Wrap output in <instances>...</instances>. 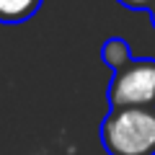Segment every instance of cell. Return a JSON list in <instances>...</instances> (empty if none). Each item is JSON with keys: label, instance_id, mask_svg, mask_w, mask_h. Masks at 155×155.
Masks as SVG:
<instances>
[{"label": "cell", "instance_id": "obj_3", "mask_svg": "<svg viewBox=\"0 0 155 155\" xmlns=\"http://www.w3.org/2000/svg\"><path fill=\"white\" fill-rule=\"evenodd\" d=\"M44 0H0V21L3 23H23L41 8Z\"/></svg>", "mask_w": 155, "mask_h": 155}, {"label": "cell", "instance_id": "obj_2", "mask_svg": "<svg viewBox=\"0 0 155 155\" xmlns=\"http://www.w3.org/2000/svg\"><path fill=\"white\" fill-rule=\"evenodd\" d=\"M109 106H155V57H132L124 67L114 70L109 85Z\"/></svg>", "mask_w": 155, "mask_h": 155}, {"label": "cell", "instance_id": "obj_6", "mask_svg": "<svg viewBox=\"0 0 155 155\" xmlns=\"http://www.w3.org/2000/svg\"><path fill=\"white\" fill-rule=\"evenodd\" d=\"M147 11H150V18H153V26H155V0L150 3V8H147Z\"/></svg>", "mask_w": 155, "mask_h": 155}, {"label": "cell", "instance_id": "obj_4", "mask_svg": "<svg viewBox=\"0 0 155 155\" xmlns=\"http://www.w3.org/2000/svg\"><path fill=\"white\" fill-rule=\"evenodd\" d=\"M101 60H104L111 70H119V67H124L132 60V47H129L127 39L111 36V39H106L104 47H101Z\"/></svg>", "mask_w": 155, "mask_h": 155}, {"label": "cell", "instance_id": "obj_1", "mask_svg": "<svg viewBox=\"0 0 155 155\" xmlns=\"http://www.w3.org/2000/svg\"><path fill=\"white\" fill-rule=\"evenodd\" d=\"M101 145L109 155H155V106L111 109L101 122Z\"/></svg>", "mask_w": 155, "mask_h": 155}, {"label": "cell", "instance_id": "obj_5", "mask_svg": "<svg viewBox=\"0 0 155 155\" xmlns=\"http://www.w3.org/2000/svg\"><path fill=\"white\" fill-rule=\"evenodd\" d=\"M119 3H124L129 11H147L153 0H119Z\"/></svg>", "mask_w": 155, "mask_h": 155}]
</instances>
